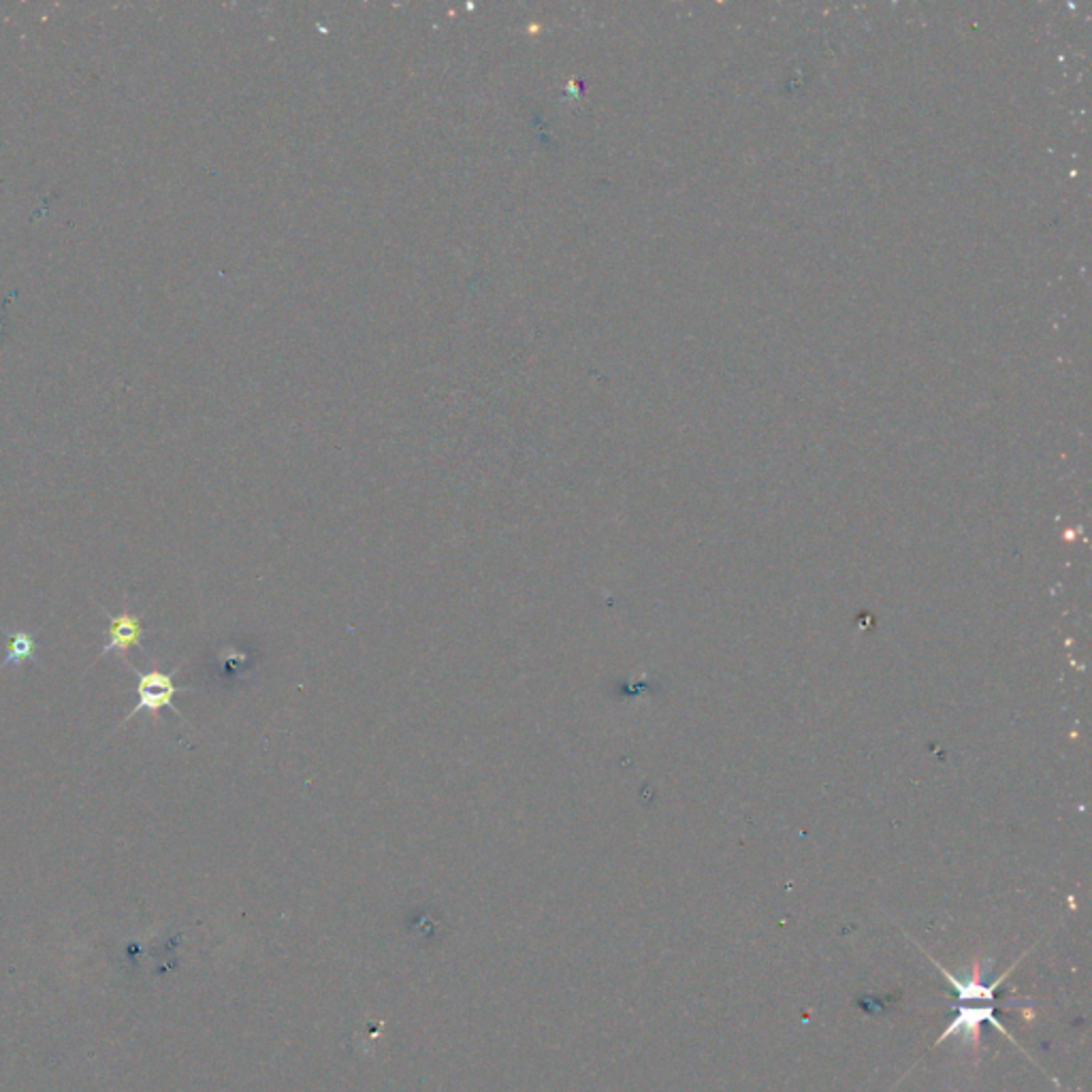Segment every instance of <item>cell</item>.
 <instances>
[{"mask_svg":"<svg viewBox=\"0 0 1092 1092\" xmlns=\"http://www.w3.org/2000/svg\"><path fill=\"white\" fill-rule=\"evenodd\" d=\"M178 692H182V689L165 672H160L156 668L149 672H137V698L140 700H137L135 708L126 715L122 726H126V723L140 715V712H149L154 719H158L160 710L167 707L174 708V698Z\"/></svg>","mask_w":1092,"mask_h":1092,"instance_id":"1","label":"cell"},{"mask_svg":"<svg viewBox=\"0 0 1092 1092\" xmlns=\"http://www.w3.org/2000/svg\"><path fill=\"white\" fill-rule=\"evenodd\" d=\"M143 638V626L140 617L131 613H122L120 617H109V642L105 649L101 651L99 658H105L111 651H120L126 655L131 647H142Z\"/></svg>","mask_w":1092,"mask_h":1092,"instance_id":"2","label":"cell"},{"mask_svg":"<svg viewBox=\"0 0 1092 1092\" xmlns=\"http://www.w3.org/2000/svg\"><path fill=\"white\" fill-rule=\"evenodd\" d=\"M9 647L5 653V660L0 662V670L9 668V666H21L24 662L34 660L32 655L37 651V642L30 631H7Z\"/></svg>","mask_w":1092,"mask_h":1092,"instance_id":"3","label":"cell"}]
</instances>
